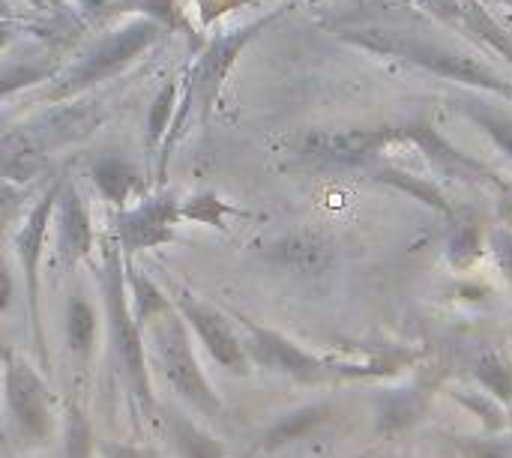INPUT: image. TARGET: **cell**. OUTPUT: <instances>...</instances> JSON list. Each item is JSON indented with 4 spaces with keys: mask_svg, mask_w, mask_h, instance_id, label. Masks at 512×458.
Returning <instances> with one entry per match:
<instances>
[{
    "mask_svg": "<svg viewBox=\"0 0 512 458\" xmlns=\"http://www.w3.org/2000/svg\"><path fill=\"white\" fill-rule=\"evenodd\" d=\"M342 42L363 48L369 54H381L390 60H402L408 66L426 69L429 75L462 84L465 90H477L486 96H498L512 105V78L501 72L483 54H474L456 42H444L408 27L396 24H348L336 33Z\"/></svg>",
    "mask_w": 512,
    "mask_h": 458,
    "instance_id": "1",
    "label": "cell"
},
{
    "mask_svg": "<svg viewBox=\"0 0 512 458\" xmlns=\"http://www.w3.org/2000/svg\"><path fill=\"white\" fill-rule=\"evenodd\" d=\"M288 6H279V9H270L267 15H258L252 18L249 24L243 27H234L228 33H219L207 42V48L198 54V60L186 69L183 81H180V105H177V114H174V126L168 132V138L162 141V150H159V168H156V180L159 186L165 183V171H168V159L174 153V147L180 144L186 126L195 120V123H207L219 105V96H222V87L228 81V72L234 69V63L240 60V54L249 48V42H255L273 21H279L285 15Z\"/></svg>",
    "mask_w": 512,
    "mask_h": 458,
    "instance_id": "2",
    "label": "cell"
},
{
    "mask_svg": "<svg viewBox=\"0 0 512 458\" xmlns=\"http://www.w3.org/2000/svg\"><path fill=\"white\" fill-rule=\"evenodd\" d=\"M99 291H102V309H105V327L108 342L114 351V363L120 369L123 387L135 405V411L147 420H159V402L153 393V375L144 345V330L135 321L129 309V291H126V270H123V252L117 240H102V264H99Z\"/></svg>",
    "mask_w": 512,
    "mask_h": 458,
    "instance_id": "3",
    "label": "cell"
},
{
    "mask_svg": "<svg viewBox=\"0 0 512 458\" xmlns=\"http://www.w3.org/2000/svg\"><path fill=\"white\" fill-rule=\"evenodd\" d=\"M237 327L243 330L246 354L255 366L285 375L300 384H330V381H363V378H381L396 372L402 363L411 360V354L381 357V360H363V363H345V360H327L318 354H309L294 339H288L279 330H270L240 312H231Z\"/></svg>",
    "mask_w": 512,
    "mask_h": 458,
    "instance_id": "4",
    "label": "cell"
},
{
    "mask_svg": "<svg viewBox=\"0 0 512 458\" xmlns=\"http://www.w3.org/2000/svg\"><path fill=\"white\" fill-rule=\"evenodd\" d=\"M144 339L150 345L153 369L162 375V381L171 387V393L180 402H186L189 408H195L201 417L222 420L225 405H222L219 393L213 390L210 378L204 375L198 354L192 348L189 327H186L183 315L174 309V303L144 327Z\"/></svg>",
    "mask_w": 512,
    "mask_h": 458,
    "instance_id": "5",
    "label": "cell"
},
{
    "mask_svg": "<svg viewBox=\"0 0 512 458\" xmlns=\"http://www.w3.org/2000/svg\"><path fill=\"white\" fill-rule=\"evenodd\" d=\"M162 33H168L162 24H156L150 18H141V15H132L120 27L99 36L90 48H84L69 69L57 72L51 78L54 84L48 90V99L51 102H66V99H75L84 90L120 75L141 54H147L162 39Z\"/></svg>",
    "mask_w": 512,
    "mask_h": 458,
    "instance_id": "6",
    "label": "cell"
},
{
    "mask_svg": "<svg viewBox=\"0 0 512 458\" xmlns=\"http://www.w3.org/2000/svg\"><path fill=\"white\" fill-rule=\"evenodd\" d=\"M0 357H3V378H0V390L3 393L0 396H3L9 429L15 432V438L24 447L39 450L54 435L51 390L42 381L39 369L30 366L21 354L3 348Z\"/></svg>",
    "mask_w": 512,
    "mask_h": 458,
    "instance_id": "7",
    "label": "cell"
},
{
    "mask_svg": "<svg viewBox=\"0 0 512 458\" xmlns=\"http://www.w3.org/2000/svg\"><path fill=\"white\" fill-rule=\"evenodd\" d=\"M60 186H63V177H57L39 195V201H33V207L24 213V219H21L15 237H12V249H15V258H18V267H21V282H24V309H27L33 345H36V354H39V366L42 369H48L51 357H48L45 333H42V306H39L42 282H39V264H42V252H45V240H48V228H51V219H54V204H57Z\"/></svg>",
    "mask_w": 512,
    "mask_h": 458,
    "instance_id": "8",
    "label": "cell"
},
{
    "mask_svg": "<svg viewBox=\"0 0 512 458\" xmlns=\"http://www.w3.org/2000/svg\"><path fill=\"white\" fill-rule=\"evenodd\" d=\"M405 144V126H369V129H309L297 141V156L309 165L357 168L384 156L387 147Z\"/></svg>",
    "mask_w": 512,
    "mask_h": 458,
    "instance_id": "9",
    "label": "cell"
},
{
    "mask_svg": "<svg viewBox=\"0 0 512 458\" xmlns=\"http://www.w3.org/2000/svg\"><path fill=\"white\" fill-rule=\"evenodd\" d=\"M171 303L183 315L186 327L198 336L201 348L207 351V357L216 366H222L234 378H246L252 372V360L246 354L243 336L237 333L234 321L225 312H219L216 306L204 303L201 297H195L186 288H177Z\"/></svg>",
    "mask_w": 512,
    "mask_h": 458,
    "instance_id": "10",
    "label": "cell"
},
{
    "mask_svg": "<svg viewBox=\"0 0 512 458\" xmlns=\"http://www.w3.org/2000/svg\"><path fill=\"white\" fill-rule=\"evenodd\" d=\"M180 222V201L159 186V192L141 198L135 207H123L114 216V240L123 255L141 249H159L174 240Z\"/></svg>",
    "mask_w": 512,
    "mask_h": 458,
    "instance_id": "11",
    "label": "cell"
},
{
    "mask_svg": "<svg viewBox=\"0 0 512 458\" xmlns=\"http://www.w3.org/2000/svg\"><path fill=\"white\" fill-rule=\"evenodd\" d=\"M402 3L420 6L423 12H429L450 30L504 57L512 69V33L492 15L486 0H402Z\"/></svg>",
    "mask_w": 512,
    "mask_h": 458,
    "instance_id": "12",
    "label": "cell"
},
{
    "mask_svg": "<svg viewBox=\"0 0 512 458\" xmlns=\"http://www.w3.org/2000/svg\"><path fill=\"white\" fill-rule=\"evenodd\" d=\"M405 141L414 144L423 159L432 165L435 174L441 177H453V180H468V183H492V186H501L504 180L489 168L483 165L480 159L462 153L456 144H450L435 126H429L426 120H414V123H405Z\"/></svg>",
    "mask_w": 512,
    "mask_h": 458,
    "instance_id": "13",
    "label": "cell"
},
{
    "mask_svg": "<svg viewBox=\"0 0 512 458\" xmlns=\"http://www.w3.org/2000/svg\"><path fill=\"white\" fill-rule=\"evenodd\" d=\"M102 120H105V105L66 99V105H54L45 114L27 120L24 126L39 141V147L51 156L54 150L69 147V144H78L87 135H93L102 126Z\"/></svg>",
    "mask_w": 512,
    "mask_h": 458,
    "instance_id": "14",
    "label": "cell"
},
{
    "mask_svg": "<svg viewBox=\"0 0 512 458\" xmlns=\"http://www.w3.org/2000/svg\"><path fill=\"white\" fill-rule=\"evenodd\" d=\"M51 225L57 231V258H60L63 270H75L81 261H87L93 255L96 231H93V219H90L87 201L66 180L60 186Z\"/></svg>",
    "mask_w": 512,
    "mask_h": 458,
    "instance_id": "15",
    "label": "cell"
},
{
    "mask_svg": "<svg viewBox=\"0 0 512 458\" xmlns=\"http://www.w3.org/2000/svg\"><path fill=\"white\" fill-rule=\"evenodd\" d=\"M264 258L291 270V273H303V276H315L324 273L333 261V246L324 234L309 231V228H297L288 234H279L273 240L264 243Z\"/></svg>",
    "mask_w": 512,
    "mask_h": 458,
    "instance_id": "16",
    "label": "cell"
},
{
    "mask_svg": "<svg viewBox=\"0 0 512 458\" xmlns=\"http://www.w3.org/2000/svg\"><path fill=\"white\" fill-rule=\"evenodd\" d=\"M453 108L468 117L483 135H489L495 141V147L510 156L512 159V108L510 102L498 99V96H486V93H477V90H465V93H456L453 99Z\"/></svg>",
    "mask_w": 512,
    "mask_h": 458,
    "instance_id": "17",
    "label": "cell"
},
{
    "mask_svg": "<svg viewBox=\"0 0 512 458\" xmlns=\"http://www.w3.org/2000/svg\"><path fill=\"white\" fill-rule=\"evenodd\" d=\"M48 168V153L21 123L0 138V177L12 186H24L36 180Z\"/></svg>",
    "mask_w": 512,
    "mask_h": 458,
    "instance_id": "18",
    "label": "cell"
},
{
    "mask_svg": "<svg viewBox=\"0 0 512 458\" xmlns=\"http://www.w3.org/2000/svg\"><path fill=\"white\" fill-rule=\"evenodd\" d=\"M90 180L96 186V192L102 195L105 204L123 210L129 207L132 195L141 189V174L132 162H126L123 156L105 153L90 165Z\"/></svg>",
    "mask_w": 512,
    "mask_h": 458,
    "instance_id": "19",
    "label": "cell"
},
{
    "mask_svg": "<svg viewBox=\"0 0 512 458\" xmlns=\"http://www.w3.org/2000/svg\"><path fill=\"white\" fill-rule=\"evenodd\" d=\"M159 423L165 426L171 447L180 458H228V450L219 438L201 429L195 420L174 408H159Z\"/></svg>",
    "mask_w": 512,
    "mask_h": 458,
    "instance_id": "20",
    "label": "cell"
},
{
    "mask_svg": "<svg viewBox=\"0 0 512 458\" xmlns=\"http://www.w3.org/2000/svg\"><path fill=\"white\" fill-rule=\"evenodd\" d=\"M63 336H66V351L75 360H90L96 351V336H99V315L96 306L75 291L66 300V312H63Z\"/></svg>",
    "mask_w": 512,
    "mask_h": 458,
    "instance_id": "21",
    "label": "cell"
},
{
    "mask_svg": "<svg viewBox=\"0 0 512 458\" xmlns=\"http://www.w3.org/2000/svg\"><path fill=\"white\" fill-rule=\"evenodd\" d=\"M375 180L387 183V186H393V189L423 201L426 207L444 213L447 219H453V204H450L447 192L432 177H420V174H414L408 168H399V165H381V168H375Z\"/></svg>",
    "mask_w": 512,
    "mask_h": 458,
    "instance_id": "22",
    "label": "cell"
},
{
    "mask_svg": "<svg viewBox=\"0 0 512 458\" xmlns=\"http://www.w3.org/2000/svg\"><path fill=\"white\" fill-rule=\"evenodd\" d=\"M123 270H126V291H129V309L135 315V321L141 324V330L171 306V297L153 282L147 279L135 264H132V255H123Z\"/></svg>",
    "mask_w": 512,
    "mask_h": 458,
    "instance_id": "23",
    "label": "cell"
},
{
    "mask_svg": "<svg viewBox=\"0 0 512 458\" xmlns=\"http://www.w3.org/2000/svg\"><path fill=\"white\" fill-rule=\"evenodd\" d=\"M330 417V405H306L288 417H282L258 444V453H273L279 447H288L300 438H306L315 426H321L324 420Z\"/></svg>",
    "mask_w": 512,
    "mask_h": 458,
    "instance_id": "24",
    "label": "cell"
},
{
    "mask_svg": "<svg viewBox=\"0 0 512 458\" xmlns=\"http://www.w3.org/2000/svg\"><path fill=\"white\" fill-rule=\"evenodd\" d=\"M180 105V81H168L150 102L147 108V120H144V138H147V150L150 156H159L162 141L168 138L171 126H174V114Z\"/></svg>",
    "mask_w": 512,
    "mask_h": 458,
    "instance_id": "25",
    "label": "cell"
},
{
    "mask_svg": "<svg viewBox=\"0 0 512 458\" xmlns=\"http://www.w3.org/2000/svg\"><path fill=\"white\" fill-rule=\"evenodd\" d=\"M444 252H447V261L456 270H471L486 252V231L480 228L477 219H462V222L453 219Z\"/></svg>",
    "mask_w": 512,
    "mask_h": 458,
    "instance_id": "26",
    "label": "cell"
},
{
    "mask_svg": "<svg viewBox=\"0 0 512 458\" xmlns=\"http://www.w3.org/2000/svg\"><path fill=\"white\" fill-rule=\"evenodd\" d=\"M231 216H246L240 207L228 204L225 198H219L216 192H195L186 201H180V222H195V225H207V228H219L225 231Z\"/></svg>",
    "mask_w": 512,
    "mask_h": 458,
    "instance_id": "27",
    "label": "cell"
},
{
    "mask_svg": "<svg viewBox=\"0 0 512 458\" xmlns=\"http://www.w3.org/2000/svg\"><path fill=\"white\" fill-rule=\"evenodd\" d=\"M117 15L150 18V21L162 24L168 33L171 30H189V21H186V15H183L177 0H114L111 9L105 12V18H117Z\"/></svg>",
    "mask_w": 512,
    "mask_h": 458,
    "instance_id": "28",
    "label": "cell"
},
{
    "mask_svg": "<svg viewBox=\"0 0 512 458\" xmlns=\"http://www.w3.org/2000/svg\"><path fill=\"white\" fill-rule=\"evenodd\" d=\"M96 429L78 402H66L63 411V458H93Z\"/></svg>",
    "mask_w": 512,
    "mask_h": 458,
    "instance_id": "29",
    "label": "cell"
},
{
    "mask_svg": "<svg viewBox=\"0 0 512 458\" xmlns=\"http://www.w3.org/2000/svg\"><path fill=\"white\" fill-rule=\"evenodd\" d=\"M57 75V69L51 63H39V60H24V63H3L0 66V99L15 96L27 87H36L42 81H51Z\"/></svg>",
    "mask_w": 512,
    "mask_h": 458,
    "instance_id": "30",
    "label": "cell"
},
{
    "mask_svg": "<svg viewBox=\"0 0 512 458\" xmlns=\"http://www.w3.org/2000/svg\"><path fill=\"white\" fill-rule=\"evenodd\" d=\"M474 375L477 381L489 390V396H495L498 402L510 405L512 402V366L495 351L480 354V360L474 363Z\"/></svg>",
    "mask_w": 512,
    "mask_h": 458,
    "instance_id": "31",
    "label": "cell"
},
{
    "mask_svg": "<svg viewBox=\"0 0 512 458\" xmlns=\"http://www.w3.org/2000/svg\"><path fill=\"white\" fill-rule=\"evenodd\" d=\"M486 243H489V252H492L498 270L507 276V282L512 285V228H507V225H492L486 231Z\"/></svg>",
    "mask_w": 512,
    "mask_h": 458,
    "instance_id": "32",
    "label": "cell"
},
{
    "mask_svg": "<svg viewBox=\"0 0 512 458\" xmlns=\"http://www.w3.org/2000/svg\"><path fill=\"white\" fill-rule=\"evenodd\" d=\"M414 417H417V402H411L408 396H399V399L381 405V426L402 429V426L411 423Z\"/></svg>",
    "mask_w": 512,
    "mask_h": 458,
    "instance_id": "33",
    "label": "cell"
},
{
    "mask_svg": "<svg viewBox=\"0 0 512 458\" xmlns=\"http://www.w3.org/2000/svg\"><path fill=\"white\" fill-rule=\"evenodd\" d=\"M108 458H159L156 450L144 447V444H108L105 447Z\"/></svg>",
    "mask_w": 512,
    "mask_h": 458,
    "instance_id": "34",
    "label": "cell"
},
{
    "mask_svg": "<svg viewBox=\"0 0 512 458\" xmlns=\"http://www.w3.org/2000/svg\"><path fill=\"white\" fill-rule=\"evenodd\" d=\"M489 426H501V411L495 408V402H492V396H471V399H465Z\"/></svg>",
    "mask_w": 512,
    "mask_h": 458,
    "instance_id": "35",
    "label": "cell"
},
{
    "mask_svg": "<svg viewBox=\"0 0 512 458\" xmlns=\"http://www.w3.org/2000/svg\"><path fill=\"white\" fill-rule=\"evenodd\" d=\"M15 300V279L9 273V267L0 261V312H6Z\"/></svg>",
    "mask_w": 512,
    "mask_h": 458,
    "instance_id": "36",
    "label": "cell"
},
{
    "mask_svg": "<svg viewBox=\"0 0 512 458\" xmlns=\"http://www.w3.org/2000/svg\"><path fill=\"white\" fill-rule=\"evenodd\" d=\"M498 222L512 228V186L501 183L498 186Z\"/></svg>",
    "mask_w": 512,
    "mask_h": 458,
    "instance_id": "37",
    "label": "cell"
},
{
    "mask_svg": "<svg viewBox=\"0 0 512 458\" xmlns=\"http://www.w3.org/2000/svg\"><path fill=\"white\" fill-rule=\"evenodd\" d=\"M111 3H114V0H75L78 12H81L84 18H90V21L105 18V12L111 9Z\"/></svg>",
    "mask_w": 512,
    "mask_h": 458,
    "instance_id": "38",
    "label": "cell"
},
{
    "mask_svg": "<svg viewBox=\"0 0 512 458\" xmlns=\"http://www.w3.org/2000/svg\"><path fill=\"white\" fill-rule=\"evenodd\" d=\"M18 27H21L18 18H0V51L12 42V36H15Z\"/></svg>",
    "mask_w": 512,
    "mask_h": 458,
    "instance_id": "39",
    "label": "cell"
},
{
    "mask_svg": "<svg viewBox=\"0 0 512 458\" xmlns=\"http://www.w3.org/2000/svg\"><path fill=\"white\" fill-rule=\"evenodd\" d=\"M15 198H18V186L6 183V180L0 177V210L12 207V204H15Z\"/></svg>",
    "mask_w": 512,
    "mask_h": 458,
    "instance_id": "40",
    "label": "cell"
},
{
    "mask_svg": "<svg viewBox=\"0 0 512 458\" xmlns=\"http://www.w3.org/2000/svg\"><path fill=\"white\" fill-rule=\"evenodd\" d=\"M27 3L39 12H57L63 6V0H27Z\"/></svg>",
    "mask_w": 512,
    "mask_h": 458,
    "instance_id": "41",
    "label": "cell"
},
{
    "mask_svg": "<svg viewBox=\"0 0 512 458\" xmlns=\"http://www.w3.org/2000/svg\"><path fill=\"white\" fill-rule=\"evenodd\" d=\"M0 18H18L15 9L9 6V0H0Z\"/></svg>",
    "mask_w": 512,
    "mask_h": 458,
    "instance_id": "42",
    "label": "cell"
},
{
    "mask_svg": "<svg viewBox=\"0 0 512 458\" xmlns=\"http://www.w3.org/2000/svg\"><path fill=\"white\" fill-rule=\"evenodd\" d=\"M495 3H504V6H512V0H495Z\"/></svg>",
    "mask_w": 512,
    "mask_h": 458,
    "instance_id": "43",
    "label": "cell"
}]
</instances>
